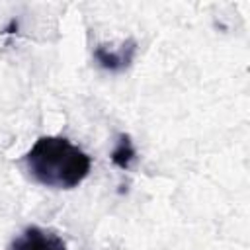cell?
I'll list each match as a JSON object with an SVG mask.
<instances>
[{
	"instance_id": "3957f363",
	"label": "cell",
	"mask_w": 250,
	"mask_h": 250,
	"mask_svg": "<svg viewBox=\"0 0 250 250\" xmlns=\"http://www.w3.org/2000/svg\"><path fill=\"white\" fill-rule=\"evenodd\" d=\"M135 53H137V41L135 39H127L117 49H111V47H105V45H98L94 49V59L102 68H105L109 72H121L127 66H131V62L135 59Z\"/></svg>"
},
{
	"instance_id": "7a4b0ae2",
	"label": "cell",
	"mask_w": 250,
	"mask_h": 250,
	"mask_svg": "<svg viewBox=\"0 0 250 250\" xmlns=\"http://www.w3.org/2000/svg\"><path fill=\"white\" fill-rule=\"evenodd\" d=\"M8 250H66V244L55 230L33 225L16 236Z\"/></svg>"
},
{
	"instance_id": "6da1fadb",
	"label": "cell",
	"mask_w": 250,
	"mask_h": 250,
	"mask_svg": "<svg viewBox=\"0 0 250 250\" xmlns=\"http://www.w3.org/2000/svg\"><path fill=\"white\" fill-rule=\"evenodd\" d=\"M35 182L53 189H72L90 174V156L64 137H39L23 156Z\"/></svg>"
},
{
	"instance_id": "277c9868",
	"label": "cell",
	"mask_w": 250,
	"mask_h": 250,
	"mask_svg": "<svg viewBox=\"0 0 250 250\" xmlns=\"http://www.w3.org/2000/svg\"><path fill=\"white\" fill-rule=\"evenodd\" d=\"M137 158V152H135V146H133V141L129 135L121 133L117 137V143H115V148L111 150V162L115 166H119L121 170H127L133 160Z\"/></svg>"
}]
</instances>
